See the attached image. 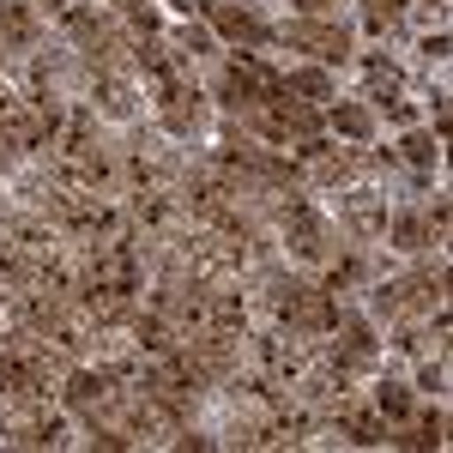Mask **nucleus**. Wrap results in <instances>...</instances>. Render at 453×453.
<instances>
[{
	"mask_svg": "<svg viewBox=\"0 0 453 453\" xmlns=\"http://www.w3.org/2000/svg\"><path fill=\"white\" fill-rule=\"evenodd\" d=\"M273 309H279V320L290 326V333H303V339L333 333V326H339V303H333L326 290L296 284V279H279V284H273Z\"/></svg>",
	"mask_w": 453,
	"mask_h": 453,
	"instance_id": "obj_1",
	"label": "nucleus"
},
{
	"mask_svg": "<svg viewBox=\"0 0 453 453\" xmlns=\"http://www.w3.org/2000/svg\"><path fill=\"white\" fill-rule=\"evenodd\" d=\"M67 31L79 36V49H85V61H91V67H104V73L127 67V42L109 31L97 12H67Z\"/></svg>",
	"mask_w": 453,
	"mask_h": 453,
	"instance_id": "obj_2",
	"label": "nucleus"
},
{
	"mask_svg": "<svg viewBox=\"0 0 453 453\" xmlns=\"http://www.w3.org/2000/svg\"><path fill=\"white\" fill-rule=\"evenodd\" d=\"M284 42L309 49V55H320V61H345L350 55V31L345 25H314V19H296V25L284 31Z\"/></svg>",
	"mask_w": 453,
	"mask_h": 453,
	"instance_id": "obj_3",
	"label": "nucleus"
},
{
	"mask_svg": "<svg viewBox=\"0 0 453 453\" xmlns=\"http://www.w3.org/2000/svg\"><path fill=\"white\" fill-rule=\"evenodd\" d=\"M67 405L79 411V418L109 411V405H115V375H104V369H97V375H91V369H79V375L67 381Z\"/></svg>",
	"mask_w": 453,
	"mask_h": 453,
	"instance_id": "obj_4",
	"label": "nucleus"
},
{
	"mask_svg": "<svg viewBox=\"0 0 453 453\" xmlns=\"http://www.w3.org/2000/svg\"><path fill=\"white\" fill-rule=\"evenodd\" d=\"M206 12H211V25L230 36V42H248V49L266 42V25H260L248 6H236V0H206Z\"/></svg>",
	"mask_w": 453,
	"mask_h": 453,
	"instance_id": "obj_5",
	"label": "nucleus"
},
{
	"mask_svg": "<svg viewBox=\"0 0 453 453\" xmlns=\"http://www.w3.org/2000/svg\"><path fill=\"white\" fill-rule=\"evenodd\" d=\"M164 121H170L175 134H188V127L200 121V97L181 91V85H164Z\"/></svg>",
	"mask_w": 453,
	"mask_h": 453,
	"instance_id": "obj_6",
	"label": "nucleus"
},
{
	"mask_svg": "<svg viewBox=\"0 0 453 453\" xmlns=\"http://www.w3.org/2000/svg\"><path fill=\"white\" fill-rule=\"evenodd\" d=\"M0 36H6L12 49H25V42H31V12H25L19 0H0Z\"/></svg>",
	"mask_w": 453,
	"mask_h": 453,
	"instance_id": "obj_7",
	"label": "nucleus"
},
{
	"mask_svg": "<svg viewBox=\"0 0 453 453\" xmlns=\"http://www.w3.org/2000/svg\"><path fill=\"white\" fill-rule=\"evenodd\" d=\"M339 423H345L350 441H363V448H375V441H387V423L369 418V411H339Z\"/></svg>",
	"mask_w": 453,
	"mask_h": 453,
	"instance_id": "obj_8",
	"label": "nucleus"
},
{
	"mask_svg": "<svg viewBox=\"0 0 453 453\" xmlns=\"http://www.w3.org/2000/svg\"><path fill=\"white\" fill-rule=\"evenodd\" d=\"M333 127L350 134V140H369V134H375V115H369L363 104H339V109H333Z\"/></svg>",
	"mask_w": 453,
	"mask_h": 453,
	"instance_id": "obj_9",
	"label": "nucleus"
},
{
	"mask_svg": "<svg viewBox=\"0 0 453 453\" xmlns=\"http://www.w3.org/2000/svg\"><path fill=\"white\" fill-rule=\"evenodd\" d=\"M375 405H381V418H405V411H411V393L399 381H387L381 393H375Z\"/></svg>",
	"mask_w": 453,
	"mask_h": 453,
	"instance_id": "obj_10",
	"label": "nucleus"
},
{
	"mask_svg": "<svg viewBox=\"0 0 453 453\" xmlns=\"http://www.w3.org/2000/svg\"><path fill=\"white\" fill-rule=\"evenodd\" d=\"M393 242L399 248H423L429 242V218H399V224H393Z\"/></svg>",
	"mask_w": 453,
	"mask_h": 453,
	"instance_id": "obj_11",
	"label": "nucleus"
},
{
	"mask_svg": "<svg viewBox=\"0 0 453 453\" xmlns=\"http://www.w3.org/2000/svg\"><path fill=\"white\" fill-rule=\"evenodd\" d=\"M284 91H303V97H333L326 73H290V79H284Z\"/></svg>",
	"mask_w": 453,
	"mask_h": 453,
	"instance_id": "obj_12",
	"label": "nucleus"
},
{
	"mask_svg": "<svg viewBox=\"0 0 453 453\" xmlns=\"http://www.w3.org/2000/svg\"><path fill=\"white\" fill-rule=\"evenodd\" d=\"M363 6H369V25L381 31V25H393V19H399V12H405L411 0H363Z\"/></svg>",
	"mask_w": 453,
	"mask_h": 453,
	"instance_id": "obj_13",
	"label": "nucleus"
},
{
	"mask_svg": "<svg viewBox=\"0 0 453 453\" xmlns=\"http://www.w3.org/2000/svg\"><path fill=\"white\" fill-rule=\"evenodd\" d=\"M175 49H181V55H211V36L200 31V25H188V31L175 36Z\"/></svg>",
	"mask_w": 453,
	"mask_h": 453,
	"instance_id": "obj_14",
	"label": "nucleus"
},
{
	"mask_svg": "<svg viewBox=\"0 0 453 453\" xmlns=\"http://www.w3.org/2000/svg\"><path fill=\"white\" fill-rule=\"evenodd\" d=\"M405 157H411V164H435V140H429V134H411V140H405Z\"/></svg>",
	"mask_w": 453,
	"mask_h": 453,
	"instance_id": "obj_15",
	"label": "nucleus"
},
{
	"mask_svg": "<svg viewBox=\"0 0 453 453\" xmlns=\"http://www.w3.org/2000/svg\"><path fill=\"white\" fill-rule=\"evenodd\" d=\"M296 6H303L309 19H326V12H333V0H296Z\"/></svg>",
	"mask_w": 453,
	"mask_h": 453,
	"instance_id": "obj_16",
	"label": "nucleus"
},
{
	"mask_svg": "<svg viewBox=\"0 0 453 453\" xmlns=\"http://www.w3.org/2000/svg\"><path fill=\"white\" fill-rule=\"evenodd\" d=\"M175 6H181V12H194V6H206V0H175Z\"/></svg>",
	"mask_w": 453,
	"mask_h": 453,
	"instance_id": "obj_17",
	"label": "nucleus"
},
{
	"mask_svg": "<svg viewBox=\"0 0 453 453\" xmlns=\"http://www.w3.org/2000/svg\"><path fill=\"white\" fill-rule=\"evenodd\" d=\"M42 6H49V12H61V6H67V0H42Z\"/></svg>",
	"mask_w": 453,
	"mask_h": 453,
	"instance_id": "obj_18",
	"label": "nucleus"
},
{
	"mask_svg": "<svg viewBox=\"0 0 453 453\" xmlns=\"http://www.w3.org/2000/svg\"><path fill=\"white\" fill-rule=\"evenodd\" d=\"M121 6H134V0H121Z\"/></svg>",
	"mask_w": 453,
	"mask_h": 453,
	"instance_id": "obj_19",
	"label": "nucleus"
}]
</instances>
